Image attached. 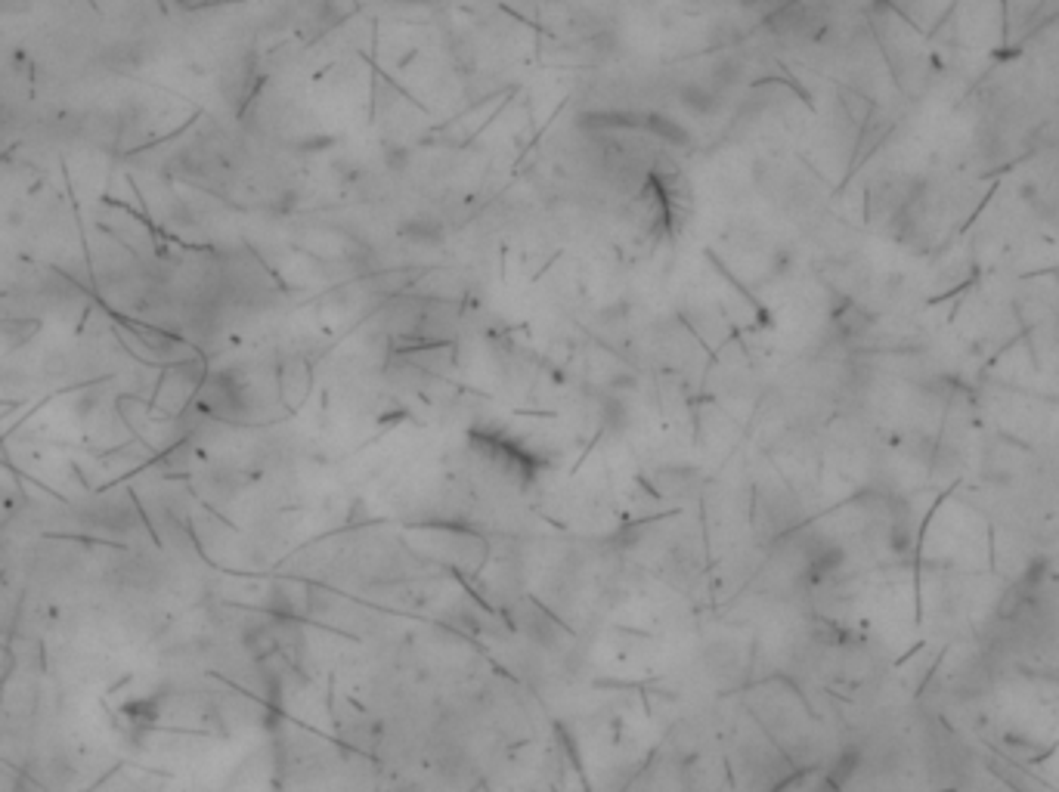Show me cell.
<instances>
[{
  "label": "cell",
  "mask_w": 1059,
  "mask_h": 792,
  "mask_svg": "<svg viewBox=\"0 0 1059 792\" xmlns=\"http://www.w3.org/2000/svg\"><path fill=\"white\" fill-rule=\"evenodd\" d=\"M301 254L323 266H357L369 257V248L341 223H307L295 235Z\"/></svg>",
  "instance_id": "obj_1"
},
{
  "label": "cell",
  "mask_w": 1059,
  "mask_h": 792,
  "mask_svg": "<svg viewBox=\"0 0 1059 792\" xmlns=\"http://www.w3.org/2000/svg\"><path fill=\"white\" fill-rule=\"evenodd\" d=\"M276 384H279V399H282V403H286L288 409H301V406L307 403L310 384H313L310 363L304 356H288L286 363L279 365Z\"/></svg>",
  "instance_id": "obj_2"
},
{
  "label": "cell",
  "mask_w": 1059,
  "mask_h": 792,
  "mask_svg": "<svg viewBox=\"0 0 1059 792\" xmlns=\"http://www.w3.org/2000/svg\"><path fill=\"white\" fill-rule=\"evenodd\" d=\"M737 4H743V6H756V4H763V0H737Z\"/></svg>",
  "instance_id": "obj_3"
}]
</instances>
